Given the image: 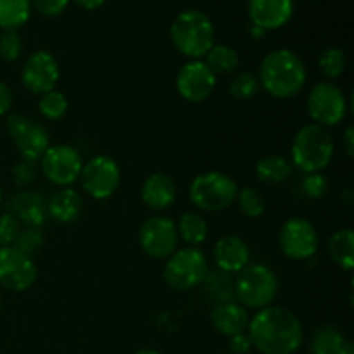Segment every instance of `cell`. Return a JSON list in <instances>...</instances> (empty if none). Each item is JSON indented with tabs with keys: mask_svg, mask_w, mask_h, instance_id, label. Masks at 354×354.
Returning <instances> with one entry per match:
<instances>
[{
	"mask_svg": "<svg viewBox=\"0 0 354 354\" xmlns=\"http://www.w3.org/2000/svg\"><path fill=\"white\" fill-rule=\"evenodd\" d=\"M248 335L261 354H294L303 344L304 330L292 311L272 304L249 320Z\"/></svg>",
	"mask_w": 354,
	"mask_h": 354,
	"instance_id": "6da1fadb",
	"label": "cell"
},
{
	"mask_svg": "<svg viewBox=\"0 0 354 354\" xmlns=\"http://www.w3.org/2000/svg\"><path fill=\"white\" fill-rule=\"evenodd\" d=\"M306 66L296 52L277 48L265 55L259 66V85L275 99L296 97L306 85Z\"/></svg>",
	"mask_w": 354,
	"mask_h": 354,
	"instance_id": "7a4b0ae2",
	"label": "cell"
},
{
	"mask_svg": "<svg viewBox=\"0 0 354 354\" xmlns=\"http://www.w3.org/2000/svg\"><path fill=\"white\" fill-rule=\"evenodd\" d=\"M335 144L327 128L320 124H304L294 135L290 145V165L304 175L320 173L330 165L334 158Z\"/></svg>",
	"mask_w": 354,
	"mask_h": 354,
	"instance_id": "3957f363",
	"label": "cell"
},
{
	"mask_svg": "<svg viewBox=\"0 0 354 354\" xmlns=\"http://www.w3.org/2000/svg\"><path fill=\"white\" fill-rule=\"evenodd\" d=\"M169 38L182 55L192 61L203 59L214 45L213 21L203 10H183L171 23Z\"/></svg>",
	"mask_w": 354,
	"mask_h": 354,
	"instance_id": "277c9868",
	"label": "cell"
},
{
	"mask_svg": "<svg viewBox=\"0 0 354 354\" xmlns=\"http://www.w3.org/2000/svg\"><path fill=\"white\" fill-rule=\"evenodd\" d=\"M279 294V279L266 265H248L234 280V296L239 304L251 310L272 306Z\"/></svg>",
	"mask_w": 354,
	"mask_h": 354,
	"instance_id": "5b68a950",
	"label": "cell"
},
{
	"mask_svg": "<svg viewBox=\"0 0 354 354\" xmlns=\"http://www.w3.org/2000/svg\"><path fill=\"white\" fill-rule=\"evenodd\" d=\"M207 273H209V266H207L204 252L197 248H183L176 249L166 259L162 277L169 289L176 292H189L203 286Z\"/></svg>",
	"mask_w": 354,
	"mask_h": 354,
	"instance_id": "8992f818",
	"label": "cell"
},
{
	"mask_svg": "<svg viewBox=\"0 0 354 354\" xmlns=\"http://www.w3.org/2000/svg\"><path fill=\"white\" fill-rule=\"evenodd\" d=\"M237 192L235 180L221 171L201 173L189 187V197L194 206L209 213L230 207L235 203Z\"/></svg>",
	"mask_w": 354,
	"mask_h": 354,
	"instance_id": "52a82bcc",
	"label": "cell"
},
{
	"mask_svg": "<svg viewBox=\"0 0 354 354\" xmlns=\"http://www.w3.org/2000/svg\"><path fill=\"white\" fill-rule=\"evenodd\" d=\"M306 107L315 124L328 128L344 121L348 113V100L342 88H339L335 83L318 82L308 93Z\"/></svg>",
	"mask_w": 354,
	"mask_h": 354,
	"instance_id": "ba28073f",
	"label": "cell"
},
{
	"mask_svg": "<svg viewBox=\"0 0 354 354\" xmlns=\"http://www.w3.org/2000/svg\"><path fill=\"white\" fill-rule=\"evenodd\" d=\"M7 133L12 138L23 161H40L45 151L50 147L45 127L23 114H10L7 118Z\"/></svg>",
	"mask_w": 354,
	"mask_h": 354,
	"instance_id": "9c48e42d",
	"label": "cell"
},
{
	"mask_svg": "<svg viewBox=\"0 0 354 354\" xmlns=\"http://www.w3.org/2000/svg\"><path fill=\"white\" fill-rule=\"evenodd\" d=\"M80 182H82L83 190L93 199H109L120 187V166L109 156H95L90 161L83 162Z\"/></svg>",
	"mask_w": 354,
	"mask_h": 354,
	"instance_id": "30bf717a",
	"label": "cell"
},
{
	"mask_svg": "<svg viewBox=\"0 0 354 354\" xmlns=\"http://www.w3.org/2000/svg\"><path fill=\"white\" fill-rule=\"evenodd\" d=\"M280 251L294 261L311 259L318 252L320 239L317 228L306 218H290L282 225L279 234Z\"/></svg>",
	"mask_w": 354,
	"mask_h": 354,
	"instance_id": "8fae6325",
	"label": "cell"
},
{
	"mask_svg": "<svg viewBox=\"0 0 354 354\" xmlns=\"http://www.w3.org/2000/svg\"><path fill=\"white\" fill-rule=\"evenodd\" d=\"M40 168L48 182L59 187H68L80 178L83 159L71 145H50L41 156Z\"/></svg>",
	"mask_w": 354,
	"mask_h": 354,
	"instance_id": "7c38bea8",
	"label": "cell"
},
{
	"mask_svg": "<svg viewBox=\"0 0 354 354\" xmlns=\"http://www.w3.org/2000/svg\"><path fill=\"white\" fill-rule=\"evenodd\" d=\"M142 251L154 259H168L178 248V232L175 221L166 216H152L138 230Z\"/></svg>",
	"mask_w": 354,
	"mask_h": 354,
	"instance_id": "4fadbf2b",
	"label": "cell"
},
{
	"mask_svg": "<svg viewBox=\"0 0 354 354\" xmlns=\"http://www.w3.org/2000/svg\"><path fill=\"white\" fill-rule=\"evenodd\" d=\"M37 282V265L30 256L14 245L0 248V286L14 292H24Z\"/></svg>",
	"mask_w": 354,
	"mask_h": 354,
	"instance_id": "5bb4252c",
	"label": "cell"
},
{
	"mask_svg": "<svg viewBox=\"0 0 354 354\" xmlns=\"http://www.w3.org/2000/svg\"><path fill=\"white\" fill-rule=\"evenodd\" d=\"M214 88H216V75L201 59L183 64L176 75V90L187 102H204L213 95Z\"/></svg>",
	"mask_w": 354,
	"mask_h": 354,
	"instance_id": "9a60e30c",
	"label": "cell"
},
{
	"mask_svg": "<svg viewBox=\"0 0 354 354\" xmlns=\"http://www.w3.org/2000/svg\"><path fill=\"white\" fill-rule=\"evenodd\" d=\"M61 76L59 62L50 52L37 50L24 61L21 69V82L26 86L28 92L35 95H44V93L55 90V85Z\"/></svg>",
	"mask_w": 354,
	"mask_h": 354,
	"instance_id": "2e32d148",
	"label": "cell"
},
{
	"mask_svg": "<svg viewBox=\"0 0 354 354\" xmlns=\"http://www.w3.org/2000/svg\"><path fill=\"white\" fill-rule=\"evenodd\" d=\"M249 17L261 30H279L286 26L294 14V0H249Z\"/></svg>",
	"mask_w": 354,
	"mask_h": 354,
	"instance_id": "e0dca14e",
	"label": "cell"
},
{
	"mask_svg": "<svg viewBox=\"0 0 354 354\" xmlns=\"http://www.w3.org/2000/svg\"><path fill=\"white\" fill-rule=\"evenodd\" d=\"M7 213L12 214L19 223L40 228L48 218L47 201L37 192L21 190L7 201Z\"/></svg>",
	"mask_w": 354,
	"mask_h": 354,
	"instance_id": "ac0fdd59",
	"label": "cell"
},
{
	"mask_svg": "<svg viewBox=\"0 0 354 354\" xmlns=\"http://www.w3.org/2000/svg\"><path fill=\"white\" fill-rule=\"evenodd\" d=\"M213 256L218 270L228 273V275L239 273L251 261V252H249L248 244L237 235H223L214 244Z\"/></svg>",
	"mask_w": 354,
	"mask_h": 354,
	"instance_id": "d6986e66",
	"label": "cell"
},
{
	"mask_svg": "<svg viewBox=\"0 0 354 354\" xmlns=\"http://www.w3.org/2000/svg\"><path fill=\"white\" fill-rule=\"evenodd\" d=\"M142 201L152 211H165L175 203L176 185L171 176L165 173H152L142 183Z\"/></svg>",
	"mask_w": 354,
	"mask_h": 354,
	"instance_id": "ffe728a7",
	"label": "cell"
},
{
	"mask_svg": "<svg viewBox=\"0 0 354 354\" xmlns=\"http://www.w3.org/2000/svg\"><path fill=\"white\" fill-rule=\"evenodd\" d=\"M211 324L216 328L218 334L225 335V337L244 334L249 325L248 310L239 303H234V301L216 304V308L211 313Z\"/></svg>",
	"mask_w": 354,
	"mask_h": 354,
	"instance_id": "44dd1931",
	"label": "cell"
},
{
	"mask_svg": "<svg viewBox=\"0 0 354 354\" xmlns=\"http://www.w3.org/2000/svg\"><path fill=\"white\" fill-rule=\"evenodd\" d=\"M48 216L55 220L57 223H73L80 218L83 211V199L76 190L73 189H61L50 197L47 203Z\"/></svg>",
	"mask_w": 354,
	"mask_h": 354,
	"instance_id": "7402d4cb",
	"label": "cell"
},
{
	"mask_svg": "<svg viewBox=\"0 0 354 354\" xmlns=\"http://www.w3.org/2000/svg\"><path fill=\"white\" fill-rule=\"evenodd\" d=\"M328 256L344 272L354 268V234L351 228H342L328 239Z\"/></svg>",
	"mask_w": 354,
	"mask_h": 354,
	"instance_id": "603a6c76",
	"label": "cell"
},
{
	"mask_svg": "<svg viewBox=\"0 0 354 354\" xmlns=\"http://www.w3.org/2000/svg\"><path fill=\"white\" fill-rule=\"evenodd\" d=\"M292 165L289 159L283 156L270 154L259 159L256 162V175L263 183H270V185H279V183L287 182L292 175Z\"/></svg>",
	"mask_w": 354,
	"mask_h": 354,
	"instance_id": "cb8c5ba5",
	"label": "cell"
},
{
	"mask_svg": "<svg viewBox=\"0 0 354 354\" xmlns=\"http://www.w3.org/2000/svg\"><path fill=\"white\" fill-rule=\"evenodd\" d=\"M30 0H0V28L3 31H16L30 19Z\"/></svg>",
	"mask_w": 354,
	"mask_h": 354,
	"instance_id": "d4e9b609",
	"label": "cell"
},
{
	"mask_svg": "<svg viewBox=\"0 0 354 354\" xmlns=\"http://www.w3.org/2000/svg\"><path fill=\"white\" fill-rule=\"evenodd\" d=\"M178 239H182L190 248H197L207 239V223L201 214L183 213L176 225Z\"/></svg>",
	"mask_w": 354,
	"mask_h": 354,
	"instance_id": "484cf974",
	"label": "cell"
},
{
	"mask_svg": "<svg viewBox=\"0 0 354 354\" xmlns=\"http://www.w3.org/2000/svg\"><path fill=\"white\" fill-rule=\"evenodd\" d=\"M346 342L348 339L339 328L332 327V325H324L313 334L310 348L313 354H339Z\"/></svg>",
	"mask_w": 354,
	"mask_h": 354,
	"instance_id": "4316f807",
	"label": "cell"
},
{
	"mask_svg": "<svg viewBox=\"0 0 354 354\" xmlns=\"http://www.w3.org/2000/svg\"><path fill=\"white\" fill-rule=\"evenodd\" d=\"M206 64L214 75H230L239 68V54L235 48L223 44H214L206 55Z\"/></svg>",
	"mask_w": 354,
	"mask_h": 354,
	"instance_id": "83f0119b",
	"label": "cell"
},
{
	"mask_svg": "<svg viewBox=\"0 0 354 354\" xmlns=\"http://www.w3.org/2000/svg\"><path fill=\"white\" fill-rule=\"evenodd\" d=\"M346 66H348V59H346L342 48L330 47L322 52L318 57V68H320L322 75L328 80H335L344 75Z\"/></svg>",
	"mask_w": 354,
	"mask_h": 354,
	"instance_id": "f1b7e54d",
	"label": "cell"
},
{
	"mask_svg": "<svg viewBox=\"0 0 354 354\" xmlns=\"http://www.w3.org/2000/svg\"><path fill=\"white\" fill-rule=\"evenodd\" d=\"M235 201H237L239 211L248 218L261 216L266 209L265 197L254 187H244V189L239 190Z\"/></svg>",
	"mask_w": 354,
	"mask_h": 354,
	"instance_id": "f546056e",
	"label": "cell"
},
{
	"mask_svg": "<svg viewBox=\"0 0 354 354\" xmlns=\"http://www.w3.org/2000/svg\"><path fill=\"white\" fill-rule=\"evenodd\" d=\"M68 99L59 90H50V92L40 95V100H38L40 114L48 121H57L64 118L68 113Z\"/></svg>",
	"mask_w": 354,
	"mask_h": 354,
	"instance_id": "4dcf8cb0",
	"label": "cell"
},
{
	"mask_svg": "<svg viewBox=\"0 0 354 354\" xmlns=\"http://www.w3.org/2000/svg\"><path fill=\"white\" fill-rule=\"evenodd\" d=\"M230 95L239 100H251L259 90V80L254 73H239L230 82Z\"/></svg>",
	"mask_w": 354,
	"mask_h": 354,
	"instance_id": "1f68e13d",
	"label": "cell"
},
{
	"mask_svg": "<svg viewBox=\"0 0 354 354\" xmlns=\"http://www.w3.org/2000/svg\"><path fill=\"white\" fill-rule=\"evenodd\" d=\"M44 245V234L40 232V228L28 227L21 228L19 235H17L16 242H14V248L19 249L21 252H24L26 256H33L35 252L40 251V248Z\"/></svg>",
	"mask_w": 354,
	"mask_h": 354,
	"instance_id": "d6a6232c",
	"label": "cell"
},
{
	"mask_svg": "<svg viewBox=\"0 0 354 354\" xmlns=\"http://www.w3.org/2000/svg\"><path fill=\"white\" fill-rule=\"evenodd\" d=\"M23 52V40L17 31H3L0 35V59L6 62H12L19 59Z\"/></svg>",
	"mask_w": 354,
	"mask_h": 354,
	"instance_id": "836d02e7",
	"label": "cell"
},
{
	"mask_svg": "<svg viewBox=\"0 0 354 354\" xmlns=\"http://www.w3.org/2000/svg\"><path fill=\"white\" fill-rule=\"evenodd\" d=\"M328 182L322 173H308L301 180V192L308 199H320L327 194Z\"/></svg>",
	"mask_w": 354,
	"mask_h": 354,
	"instance_id": "e575fe53",
	"label": "cell"
},
{
	"mask_svg": "<svg viewBox=\"0 0 354 354\" xmlns=\"http://www.w3.org/2000/svg\"><path fill=\"white\" fill-rule=\"evenodd\" d=\"M21 232V223L9 213L0 214V248L14 245Z\"/></svg>",
	"mask_w": 354,
	"mask_h": 354,
	"instance_id": "d590c367",
	"label": "cell"
},
{
	"mask_svg": "<svg viewBox=\"0 0 354 354\" xmlns=\"http://www.w3.org/2000/svg\"><path fill=\"white\" fill-rule=\"evenodd\" d=\"M38 173L37 168H35V162H28V161H21L17 162L16 166L12 168V180L17 187H28L37 180Z\"/></svg>",
	"mask_w": 354,
	"mask_h": 354,
	"instance_id": "8d00e7d4",
	"label": "cell"
},
{
	"mask_svg": "<svg viewBox=\"0 0 354 354\" xmlns=\"http://www.w3.org/2000/svg\"><path fill=\"white\" fill-rule=\"evenodd\" d=\"M31 7L45 17H55L64 12L69 0H30Z\"/></svg>",
	"mask_w": 354,
	"mask_h": 354,
	"instance_id": "74e56055",
	"label": "cell"
},
{
	"mask_svg": "<svg viewBox=\"0 0 354 354\" xmlns=\"http://www.w3.org/2000/svg\"><path fill=\"white\" fill-rule=\"evenodd\" d=\"M230 349L234 354H249L252 349L249 335L244 332V334H237L230 337Z\"/></svg>",
	"mask_w": 354,
	"mask_h": 354,
	"instance_id": "f35d334b",
	"label": "cell"
},
{
	"mask_svg": "<svg viewBox=\"0 0 354 354\" xmlns=\"http://www.w3.org/2000/svg\"><path fill=\"white\" fill-rule=\"evenodd\" d=\"M10 106H12V93L6 83L0 82V116H3L10 109Z\"/></svg>",
	"mask_w": 354,
	"mask_h": 354,
	"instance_id": "ab89813d",
	"label": "cell"
},
{
	"mask_svg": "<svg viewBox=\"0 0 354 354\" xmlns=\"http://www.w3.org/2000/svg\"><path fill=\"white\" fill-rule=\"evenodd\" d=\"M342 147H344V152L348 158H353L354 156V128L349 124L344 130V135H342Z\"/></svg>",
	"mask_w": 354,
	"mask_h": 354,
	"instance_id": "60d3db41",
	"label": "cell"
},
{
	"mask_svg": "<svg viewBox=\"0 0 354 354\" xmlns=\"http://www.w3.org/2000/svg\"><path fill=\"white\" fill-rule=\"evenodd\" d=\"M75 2L78 3V6L82 7V9L95 10V9H99V7H102L106 0H75Z\"/></svg>",
	"mask_w": 354,
	"mask_h": 354,
	"instance_id": "b9f144b4",
	"label": "cell"
},
{
	"mask_svg": "<svg viewBox=\"0 0 354 354\" xmlns=\"http://www.w3.org/2000/svg\"><path fill=\"white\" fill-rule=\"evenodd\" d=\"M249 33H251V37L254 38V40H261V38L266 37V31L261 30L259 26H254V24L249 26Z\"/></svg>",
	"mask_w": 354,
	"mask_h": 354,
	"instance_id": "7bdbcfd3",
	"label": "cell"
},
{
	"mask_svg": "<svg viewBox=\"0 0 354 354\" xmlns=\"http://www.w3.org/2000/svg\"><path fill=\"white\" fill-rule=\"evenodd\" d=\"M339 354H354V346H353V342H351V341L346 342L344 348H342V351L339 353Z\"/></svg>",
	"mask_w": 354,
	"mask_h": 354,
	"instance_id": "ee69618b",
	"label": "cell"
},
{
	"mask_svg": "<svg viewBox=\"0 0 354 354\" xmlns=\"http://www.w3.org/2000/svg\"><path fill=\"white\" fill-rule=\"evenodd\" d=\"M135 354H161L159 351H156V349H140V351H137Z\"/></svg>",
	"mask_w": 354,
	"mask_h": 354,
	"instance_id": "f6af8a7d",
	"label": "cell"
},
{
	"mask_svg": "<svg viewBox=\"0 0 354 354\" xmlns=\"http://www.w3.org/2000/svg\"><path fill=\"white\" fill-rule=\"evenodd\" d=\"M2 197H3V194H2V187H0V204H2Z\"/></svg>",
	"mask_w": 354,
	"mask_h": 354,
	"instance_id": "bcb514c9",
	"label": "cell"
},
{
	"mask_svg": "<svg viewBox=\"0 0 354 354\" xmlns=\"http://www.w3.org/2000/svg\"><path fill=\"white\" fill-rule=\"evenodd\" d=\"M0 310H2V301H0Z\"/></svg>",
	"mask_w": 354,
	"mask_h": 354,
	"instance_id": "7dc6e473",
	"label": "cell"
}]
</instances>
